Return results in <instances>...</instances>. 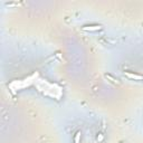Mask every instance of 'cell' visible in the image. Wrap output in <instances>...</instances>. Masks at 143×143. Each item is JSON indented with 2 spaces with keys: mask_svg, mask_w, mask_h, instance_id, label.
Segmentation results:
<instances>
[{
  "mask_svg": "<svg viewBox=\"0 0 143 143\" xmlns=\"http://www.w3.org/2000/svg\"><path fill=\"white\" fill-rule=\"evenodd\" d=\"M106 77H107V78H108V79H111V81H112L113 83H119L118 81H116V79H115V78H113V77H112V76H110V75H106Z\"/></svg>",
  "mask_w": 143,
  "mask_h": 143,
  "instance_id": "277c9868",
  "label": "cell"
},
{
  "mask_svg": "<svg viewBox=\"0 0 143 143\" xmlns=\"http://www.w3.org/2000/svg\"><path fill=\"white\" fill-rule=\"evenodd\" d=\"M124 75L128 77V78H130V79H135V81H142L143 79L142 75L133 74V73H130V72H124Z\"/></svg>",
  "mask_w": 143,
  "mask_h": 143,
  "instance_id": "6da1fadb",
  "label": "cell"
},
{
  "mask_svg": "<svg viewBox=\"0 0 143 143\" xmlns=\"http://www.w3.org/2000/svg\"><path fill=\"white\" fill-rule=\"evenodd\" d=\"M102 27L100 25H93V26H85L83 27V30L85 31H97V30H101Z\"/></svg>",
  "mask_w": 143,
  "mask_h": 143,
  "instance_id": "7a4b0ae2",
  "label": "cell"
},
{
  "mask_svg": "<svg viewBox=\"0 0 143 143\" xmlns=\"http://www.w3.org/2000/svg\"><path fill=\"white\" fill-rule=\"evenodd\" d=\"M79 141H81V132H77L74 139V143H79Z\"/></svg>",
  "mask_w": 143,
  "mask_h": 143,
  "instance_id": "3957f363",
  "label": "cell"
}]
</instances>
